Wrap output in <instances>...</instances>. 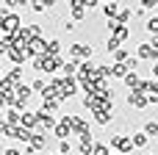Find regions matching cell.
<instances>
[{
  "label": "cell",
  "instance_id": "7402d4cb",
  "mask_svg": "<svg viewBox=\"0 0 158 155\" xmlns=\"http://www.w3.org/2000/svg\"><path fill=\"white\" fill-rule=\"evenodd\" d=\"M56 155H61V153H56Z\"/></svg>",
  "mask_w": 158,
  "mask_h": 155
},
{
  "label": "cell",
  "instance_id": "30bf717a",
  "mask_svg": "<svg viewBox=\"0 0 158 155\" xmlns=\"http://www.w3.org/2000/svg\"><path fill=\"white\" fill-rule=\"evenodd\" d=\"M144 136H158V122H147L144 125Z\"/></svg>",
  "mask_w": 158,
  "mask_h": 155
},
{
  "label": "cell",
  "instance_id": "ba28073f",
  "mask_svg": "<svg viewBox=\"0 0 158 155\" xmlns=\"http://www.w3.org/2000/svg\"><path fill=\"white\" fill-rule=\"evenodd\" d=\"M17 25H19V19H17V17H6V22H3V28H6V31H17Z\"/></svg>",
  "mask_w": 158,
  "mask_h": 155
},
{
  "label": "cell",
  "instance_id": "4fadbf2b",
  "mask_svg": "<svg viewBox=\"0 0 158 155\" xmlns=\"http://www.w3.org/2000/svg\"><path fill=\"white\" fill-rule=\"evenodd\" d=\"M92 155H108V147H103V144H94V147H92Z\"/></svg>",
  "mask_w": 158,
  "mask_h": 155
},
{
  "label": "cell",
  "instance_id": "44dd1931",
  "mask_svg": "<svg viewBox=\"0 0 158 155\" xmlns=\"http://www.w3.org/2000/svg\"><path fill=\"white\" fill-rule=\"evenodd\" d=\"M153 72H156V78H158V64H156V69H153Z\"/></svg>",
  "mask_w": 158,
  "mask_h": 155
},
{
  "label": "cell",
  "instance_id": "277c9868",
  "mask_svg": "<svg viewBox=\"0 0 158 155\" xmlns=\"http://www.w3.org/2000/svg\"><path fill=\"white\" fill-rule=\"evenodd\" d=\"M69 53H72V55H81V58H89V55H92V47H86V44H72Z\"/></svg>",
  "mask_w": 158,
  "mask_h": 155
},
{
  "label": "cell",
  "instance_id": "2e32d148",
  "mask_svg": "<svg viewBox=\"0 0 158 155\" xmlns=\"http://www.w3.org/2000/svg\"><path fill=\"white\" fill-rule=\"evenodd\" d=\"M106 47H108V53H111V50L117 53V50H119V42H117V39H108V44H106Z\"/></svg>",
  "mask_w": 158,
  "mask_h": 155
},
{
  "label": "cell",
  "instance_id": "9c48e42d",
  "mask_svg": "<svg viewBox=\"0 0 158 155\" xmlns=\"http://www.w3.org/2000/svg\"><path fill=\"white\" fill-rule=\"evenodd\" d=\"M125 36H128V28H125V25H117V28H114V39H117V42H122Z\"/></svg>",
  "mask_w": 158,
  "mask_h": 155
},
{
  "label": "cell",
  "instance_id": "8992f818",
  "mask_svg": "<svg viewBox=\"0 0 158 155\" xmlns=\"http://www.w3.org/2000/svg\"><path fill=\"white\" fill-rule=\"evenodd\" d=\"M56 136H61V139H64V136H69V122H67V119H64L61 125H56Z\"/></svg>",
  "mask_w": 158,
  "mask_h": 155
},
{
  "label": "cell",
  "instance_id": "e0dca14e",
  "mask_svg": "<svg viewBox=\"0 0 158 155\" xmlns=\"http://www.w3.org/2000/svg\"><path fill=\"white\" fill-rule=\"evenodd\" d=\"M142 8H158V0H142Z\"/></svg>",
  "mask_w": 158,
  "mask_h": 155
},
{
  "label": "cell",
  "instance_id": "5b68a950",
  "mask_svg": "<svg viewBox=\"0 0 158 155\" xmlns=\"http://www.w3.org/2000/svg\"><path fill=\"white\" fill-rule=\"evenodd\" d=\"M139 58H156V53L150 50V44H139Z\"/></svg>",
  "mask_w": 158,
  "mask_h": 155
},
{
  "label": "cell",
  "instance_id": "9a60e30c",
  "mask_svg": "<svg viewBox=\"0 0 158 155\" xmlns=\"http://www.w3.org/2000/svg\"><path fill=\"white\" fill-rule=\"evenodd\" d=\"M22 122H25L28 128H33V125H36V114H25V116H22Z\"/></svg>",
  "mask_w": 158,
  "mask_h": 155
},
{
  "label": "cell",
  "instance_id": "7a4b0ae2",
  "mask_svg": "<svg viewBox=\"0 0 158 155\" xmlns=\"http://www.w3.org/2000/svg\"><path fill=\"white\" fill-rule=\"evenodd\" d=\"M111 144H114L119 153H128V150L133 147V144H131V136H114V139H111Z\"/></svg>",
  "mask_w": 158,
  "mask_h": 155
},
{
  "label": "cell",
  "instance_id": "ac0fdd59",
  "mask_svg": "<svg viewBox=\"0 0 158 155\" xmlns=\"http://www.w3.org/2000/svg\"><path fill=\"white\" fill-rule=\"evenodd\" d=\"M150 50H153V53H156V55H158V33H156V36H153V39H150Z\"/></svg>",
  "mask_w": 158,
  "mask_h": 155
},
{
  "label": "cell",
  "instance_id": "3957f363",
  "mask_svg": "<svg viewBox=\"0 0 158 155\" xmlns=\"http://www.w3.org/2000/svg\"><path fill=\"white\" fill-rule=\"evenodd\" d=\"M125 83H128L133 92H142V80H139V75H136V72H128V75H125Z\"/></svg>",
  "mask_w": 158,
  "mask_h": 155
},
{
  "label": "cell",
  "instance_id": "d6986e66",
  "mask_svg": "<svg viewBox=\"0 0 158 155\" xmlns=\"http://www.w3.org/2000/svg\"><path fill=\"white\" fill-rule=\"evenodd\" d=\"M61 67H64V72H69V75L75 72V64H72V61H69V64H61Z\"/></svg>",
  "mask_w": 158,
  "mask_h": 155
},
{
  "label": "cell",
  "instance_id": "ffe728a7",
  "mask_svg": "<svg viewBox=\"0 0 158 155\" xmlns=\"http://www.w3.org/2000/svg\"><path fill=\"white\" fill-rule=\"evenodd\" d=\"M6 155H22L19 150H6Z\"/></svg>",
  "mask_w": 158,
  "mask_h": 155
},
{
  "label": "cell",
  "instance_id": "7c38bea8",
  "mask_svg": "<svg viewBox=\"0 0 158 155\" xmlns=\"http://www.w3.org/2000/svg\"><path fill=\"white\" fill-rule=\"evenodd\" d=\"M147 31H150L153 36L158 33V17H153V19H147Z\"/></svg>",
  "mask_w": 158,
  "mask_h": 155
},
{
  "label": "cell",
  "instance_id": "5bb4252c",
  "mask_svg": "<svg viewBox=\"0 0 158 155\" xmlns=\"http://www.w3.org/2000/svg\"><path fill=\"white\" fill-rule=\"evenodd\" d=\"M103 11H106V17H108V19H111V17H114V14H117V3H108V6H106V8H103Z\"/></svg>",
  "mask_w": 158,
  "mask_h": 155
},
{
  "label": "cell",
  "instance_id": "52a82bcc",
  "mask_svg": "<svg viewBox=\"0 0 158 155\" xmlns=\"http://www.w3.org/2000/svg\"><path fill=\"white\" fill-rule=\"evenodd\" d=\"M131 144H133V147H144V144H147V136H144V133H136V136H131Z\"/></svg>",
  "mask_w": 158,
  "mask_h": 155
},
{
  "label": "cell",
  "instance_id": "6da1fadb",
  "mask_svg": "<svg viewBox=\"0 0 158 155\" xmlns=\"http://www.w3.org/2000/svg\"><path fill=\"white\" fill-rule=\"evenodd\" d=\"M128 103L136 105V108H144V105H147V94H144V92H131V94H128Z\"/></svg>",
  "mask_w": 158,
  "mask_h": 155
},
{
  "label": "cell",
  "instance_id": "8fae6325",
  "mask_svg": "<svg viewBox=\"0 0 158 155\" xmlns=\"http://www.w3.org/2000/svg\"><path fill=\"white\" fill-rule=\"evenodd\" d=\"M44 47H47V44H44L42 39H31V50H33V53H42Z\"/></svg>",
  "mask_w": 158,
  "mask_h": 155
}]
</instances>
